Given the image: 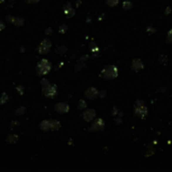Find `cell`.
Listing matches in <instances>:
<instances>
[{
	"instance_id": "6da1fadb",
	"label": "cell",
	"mask_w": 172,
	"mask_h": 172,
	"mask_svg": "<svg viewBox=\"0 0 172 172\" xmlns=\"http://www.w3.org/2000/svg\"><path fill=\"white\" fill-rule=\"evenodd\" d=\"M51 70V63L46 58H42L37 63L36 74L37 76H45Z\"/></svg>"
},
{
	"instance_id": "7a4b0ae2",
	"label": "cell",
	"mask_w": 172,
	"mask_h": 172,
	"mask_svg": "<svg viewBox=\"0 0 172 172\" xmlns=\"http://www.w3.org/2000/svg\"><path fill=\"white\" fill-rule=\"evenodd\" d=\"M118 77V69L115 65H106L101 72V77L105 80H114Z\"/></svg>"
},
{
	"instance_id": "3957f363",
	"label": "cell",
	"mask_w": 172,
	"mask_h": 172,
	"mask_svg": "<svg viewBox=\"0 0 172 172\" xmlns=\"http://www.w3.org/2000/svg\"><path fill=\"white\" fill-rule=\"evenodd\" d=\"M134 113L135 115L139 118H145L148 114V110L147 107H146L145 103L141 100H138L137 102L135 103V106H134Z\"/></svg>"
},
{
	"instance_id": "277c9868",
	"label": "cell",
	"mask_w": 172,
	"mask_h": 172,
	"mask_svg": "<svg viewBox=\"0 0 172 172\" xmlns=\"http://www.w3.org/2000/svg\"><path fill=\"white\" fill-rule=\"evenodd\" d=\"M53 46L50 39L49 38H44L43 41H41L38 48H37V51H38L39 55H46L50 51V48Z\"/></svg>"
},
{
	"instance_id": "5b68a950",
	"label": "cell",
	"mask_w": 172,
	"mask_h": 172,
	"mask_svg": "<svg viewBox=\"0 0 172 172\" xmlns=\"http://www.w3.org/2000/svg\"><path fill=\"white\" fill-rule=\"evenodd\" d=\"M42 94L48 98H55L58 94V87L56 85L49 84L48 86L42 88Z\"/></svg>"
},
{
	"instance_id": "8992f818",
	"label": "cell",
	"mask_w": 172,
	"mask_h": 172,
	"mask_svg": "<svg viewBox=\"0 0 172 172\" xmlns=\"http://www.w3.org/2000/svg\"><path fill=\"white\" fill-rule=\"evenodd\" d=\"M104 128H105V122H104L103 119L99 118V119H97L96 121L92 124V126L90 127V131L91 132H101L104 130Z\"/></svg>"
},
{
	"instance_id": "52a82bcc",
	"label": "cell",
	"mask_w": 172,
	"mask_h": 172,
	"mask_svg": "<svg viewBox=\"0 0 172 172\" xmlns=\"http://www.w3.org/2000/svg\"><path fill=\"white\" fill-rule=\"evenodd\" d=\"M85 97L89 100H95V99L99 98V91L94 87H91V88L87 89L86 92H85Z\"/></svg>"
},
{
	"instance_id": "ba28073f",
	"label": "cell",
	"mask_w": 172,
	"mask_h": 172,
	"mask_svg": "<svg viewBox=\"0 0 172 172\" xmlns=\"http://www.w3.org/2000/svg\"><path fill=\"white\" fill-rule=\"evenodd\" d=\"M63 13L67 16V18H72V16H75L76 12H75V9L72 8L70 2H67V3L63 5Z\"/></svg>"
},
{
	"instance_id": "9c48e42d",
	"label": "cell",
	"mask_w": 172,
	"mask_h": 172,
	"mask_svg": "<svg viewBox=\"0 0 172 172\" xmlns=\"http://www.w3.org/2000/svg\"><path fill=\"white\" fill-rule=\"evenodd\" d=\"M55 110L58 113H60V114H65V113H68L70 111V106L68 105L67 103H58L55 105Z\"/></svg>"
},
{
	"instance_id": "30bf717a",
	"label": "cell",
	"mask_w": 172,
	"mask_h": 172,
	"mask_svg": "<svg viewBox=\"0 0 172 172\" xmlns=\"http://www.w3.org/2000/svg\"><path fill=\"white\" fill-rule=\"evenodd\" d=\"M96 115H97V113H96L95 110H93V109H87L83 113V118H84V120L86 122H91L92 120H93L94 118L96 117Z\"/></svg>"
},
{
	"instance_id": "8fae6325",
	"label": "cell",
	"mask_w": 172,
	"mask_h": 172,
	"mask_svg": "<svg viewBox=\"0 0 172 172\" xmlns=\"http://www.w3.org/2000/svg\"><path fill=\"white\" fill-rule=\"evenodd\" d=\"M131 67L134 70H140L144 68V65L141 62V60H139V58H134L133 62H132Z\"/></svg>"
},
{
	"instance_id": "7c38bea8",
	"label": "cell",
	"mask_w": 172,
	"mask_h": 172,
	"mask_svg": "<svg viewBox=\"0 0 172 172\" xmlns=\"http://www.w3.org/2000/svg\"><path fill=\"white\" fill-rule=\"evenodd\" d=\"M49 124H50V131H58V130H60V127H62L60 122L55 119L49 120Z\"/></svg>"
},
{
	"instance_id": "4fadbf2b",
	"label": "cell",
	"mask_w": 172,
	"mask_h": 172,
	"mask_svg": "<svg viewBox=\"0 0 172 172\" xmlns=\"http://www.w3.org/2000/svg\"><path fill=\"white\" fill-rule=\"evenodd\" d=\"M39 129L43 132L50 131V124H49V120H43L39 124Z\"/></svg>"
},
{
	"instance_id": "5bb4252c",
	"label": "cell",
	"mask_w": 172,
	"mask_h": 172,
	"mask_svg": "<svg viewBox=\"0 0 172 172\" xmlns=\"http://www.w3.org/2000/svg\"><path fill=\"white\" fill-rule=\"evenodd\" d=\"M24 22H25V20L23 17H21V16H15L12 24L15 25L16 27H21L23 24H24Z\"/></svg>"
},
{
	"instance_id": "9a60e30c",
	"label": "cell",
	"mask_w": 172,
	"mask_h": 172,
	"mask_svg": "<svg viewBox=\"0 0 172 172\" xmlns=\"http://www.w3.org/2000/svg\"><path fill=\"white\" fill-rule=\"evenodd\" d=\"M18 135H16V134H9L8 137L6 138V142L8 143V144H14V143H16L18 141Z\"/></svg>"
},
{
	"instance_id": "2e32d148",
	"label": "cell",
	"mask_w": 172,
	"mask_h": 172,
	"mask_svg": "<svg viewBox=\"0 0 172 172\" xmlns=\"http://www.w3.org/2000/svg\"><path fill=\"white\" fill-rule=\"evenodd\" d=\"M67 51H68V46H65V44H63V45H60L58 48H56V53H58L60 55H65Z\"/></svg>"
},
{
	"instance_id": "e0dca14e",
	"label": "cell",
	"mask_w": 172,
	"mask_h": 172,
	"mask_svg": "<svg viewBox=\"0 0 172 172\" xmlns=\"http://www.w3.org/2000/svg\"><path fill=\"white\" fill-rule=\"evenodd\" d=\"M9 101V95L7 93H3L0 97V105H4Z\"/></svg>"
},
{
	"instance_id": "ac0fdd59",
	"label": "cell",
	"mask_w": 172,
	"mask_h": 172,
	"mask_svg": "<svg viewBox=\"0 0 172 172\" xmlns=\"http://www.w3.org/2000/svg\"><path fill=\"white\" fill-rule=\"evenodd\" d=\"M87 108V102L84 100V99H81L79 101V104H77V109L79 110H84Z\"/></svg>"
},
{
	"instance_id": "d6986e66",
	"label": "cell",
	"mask_w": 172,
	"mask_h": 172,
	"mask_svg": "<svg viewBox=\"0 0 172 172\" xmlns=\"http://www.w3.org/2000/svg\"><path fill=\"white\" fill-rule=\"evenodd\" d=\"M25 111H26V109H25L24 107H19V108H17V110L15 111V114H16V116H19V117H21V116H23V115L25 114Z\"/></svg>"
},
{
	"instance_id": "ffe728a7",
	"label": "cell",
	"mask_w": 172,
	"mask_h": 172,
	"mask_svg": "<svg viewBox=\"0 0 172 172\" xmlns=\"http://www.w3.org/2000/svg\"><path fill=\"white\" fill-rule=\"evenodd\" d=\"M120 0H106V4L110 7H115L118 5Z\"/></svg>"
},
{
	"instance_id": "44dd1931",
	"label": "cell",
	"mask_w": 172,
	"mask_h": 172,
	"mask_svg": "<svg viewBox=\"0 0 172 172\" xmlns=\"http://www.w3.org/2000/svg\"><path fill=\"white\" fill-rule=\"evenodd\" d=\"M133 7V3L131 1H124L123 2V8L125 10H130V9Z\"/></svg>"
},
{
	"instance_id": "7402d4cb",
	"label": "cell",
	"mask_w": 172,
	"mask_h": 172,
	"mask_svg": "<svg viewBox=\"0 0 172 172\" xmlns=\"http://www.w3.org/2000/svg\"><path fill=\"white\" fill-rule=\"evenodd\" d=\"M85 65H86V63L83 62V60H80L79 62H77V65H76V70H77V72H79V70H81L82 69H83Z\"/></svg>"
},
{
	"instance_id": "603a6c76",
	"label": "cell",
	"mask_w": 172,
	"mask_h": 172,
	"mask_svg": "<svg viewBox=\"0 0 172 172\" xmlns=\"http://www.w3.org/2000/svg\"><path fill=\"white\" fill-rule=\"evenodd\" d=\"M68 31V25L67 24H62L58 28V32H60V34H65V32Z\"/></svg>"
},
{
	"instance_id": "cb8c5ba5",
	"label": "cell",
	"mask_w": 172,
	"mask_h": 172,
	"mask_svg": "<svg viewBox=\"0 0 172 172\" xmlns=\"http://www.w3.org/2000/svg\"><path fill=\"white\" fill-rule=\"evenodd\" d=\"M15 89H16V91H17V93L19 94L20 96L24 95V87H23L22 85H19V86H17Z\"/></svg>"
},
{
	"instance_id": "d4e9b609",
	"label": "cell",
	"mask_w": 172,
	"mask_h": 172,
	"mask_svg": "<svg viewBox=\"0 0 172 172\" xmlns=\"http://www.w3.org/2000/svg\"><path fill=\"white\" fill-rule=\"evenodd\" d=\"M18 126H19V122L18 121H12L10 124H9V128L12 129V130L13 129H15V128H17Z\"/></svg>"
},
{
	"instance_id": "484cf974",
	"label": "cell",
	"mask_w": 172,
	"mask_h": 172,
	"mask_svg": "<svg viewBox=\"0 0 172 172\" xmlns=\"http://www.w3.org/2000/svg\"><path fill=\"white\" fill-rule=\"evenodd\" d=\"M44 33H45V35H48V36H49V35H53V27H48L45 29V31H44Z\"/></svg>"
},
{
	"instance_id": "4316f807",
	"label": "cell",
	"mask_w": 172,
	"mask_h": 172,
	"mask_svg": "<svg viewBox=\"0 0 172 172\" xmlns=\"http://www.w3.org/2000/svg\"><path fill=\"white\" fill-rule=\"evenodd\" d=\"M49 84H50V83H49V81H48V79H42L41 81V85L42 86V88H43V87L48 86Z\"/></svg>"
},
{
	"instance_id": "83f0119b",
	"label": "cell",
	"mask_w": 172,
	"mask_h": 172,
	"mask_svg": "<svg viewBox=\"0 0 172 172\" xmlns=\"http://www.w3.org/2000/svg\"><path fill=\"white\" fill-rule=\"evenodd\" d=\"M14 18H15V16H13V15H8V16H6V20H7V22H8V23H11V24H12V23H13Z\"/></svg>"
},
{
	"instance_id": "f1b7e54d",
	"label": "cell",
	"mask_w": 172,
	"mask_h": 172,
	"mask_svg": "<svg viewBox=\"0 0 172 172\" xmlns=\"http://www.w3.org/2000/svg\"><path fill=\"white\" fill-rule=\"evenodd\" d=\"M167 42H169V43H172V29L169 30L168 34H167Z\"/></svg>"
},
{
	"instance_id": "f546056e",
	"label": "cell",
	"mask_w": 172,
	"mask_h": 172,
	"mask_svg": "<svg viewBox=\"0 0 172 172\" xmlns=\"http://www.w3.org/2000/svg\"><path fill=\"white\" fill-rule=\"evenodd\" d=\"M106 94L107 93H106V91H104V90L103 91H99V98H105Z\"/></svg>"
},
{
	"instance_id": "4dcf8cb0",
	"label": "cell",
	"mask_w": 172,
	"mask_h": 172,
	"mask_svg": "<svg viewBox=\"0 0 172 172\" xmlns=\"http://www.w3.org/2000/svg\"><path fill=\"white\" fill-rule=\"evenodd\" d=\"M118 113H119V109L118 108H113V111H112V115L113 116H118Z\"/></svg>"
},
{
	"instance_id": "1f68e13d",
	"label": "cell",
	"mask_w": 172,
	"mask_h": 172,
	"mask_svg": "<svg viewBox=\"0 0 172 172\" xmlns=\"http://www.w3.org/2000/svg\"><path fill=\"white\" fill-rule=\"evenodd\" d=\"M39 0H25V2H26L27 4H35L37 3Z\"/></svg>"
},
{
	"instance_id": "d6a6232c",
	"label": "cell",
	"mask_w": 172,
	"mask_h": 172,
	"mask_svg": "<svg viewBox=\"0 0 172 172\" xmlns=\"http://www.w3.org/2000/svg\"><path fill=\"white\" fill-rule=\"evenodd\" d=\"M160 62H162L163 63H166V62H167V58L165 55H161L160 56Z\"/></svg>"
},
{
	"instance_id": "836d02e7",
	"label": "cell",
	"mask_w": 172,
	"mask_h": 172,
	"mask_svg": "<svg viewBox=\"0 0 172 172\" xmlns=\"http://www.w3.org/2000/svg\"><path fill=\"white\" fill-rule=\"evenodd\" d=\"M4 28H5V24H4L3 21L0 20V31H2V30H3Z\"/></svg>"
},
{
	"instance_id": "e575fe53",
	"label": "cell",
	"mask_w": 172,
	"mask_h": 172,
	"mask_svg": "<svg viewBox=\"0 0 172 172\" xmlns=\"http://www.w3.org/2000/svg\"><path fill=\"white\" fill-rule=\"evenodd\" d=\"M115 122H116V123H118V124H121L122 123V120L119 119V118H117V119L115 120Z\"/></svg>"
},
{
	"instance_id": "d590c367",
	"label": "cell",
	"mask_w": 172,
	"mask_h": 172,
	"mask_svg": "<svg viewBox=\"0 0 172 172\" xmlns=\"http://www.w3.org/2000/svg\"><path fill=\"white\" fill-rule=\"evenodd\" d=\"M170 13V8H169V7H167L166 8V14H169Z\"/></svg>"
},
{
	"instance_id": "8d00e7d4",
	"label": "cell",
	"mask_w": 172,
	"mask_h": 172,
	"mask_svg": "<svg viewBox=\"0 0 172 172\" xmlns=\"http://www.w3.org/2000/svg\"><path fill=\"white\" fill-rule=\"evenodd\" d=\"M80 3H82V1H81V0H77V6H80Z\"/></svg>"
},
{
	"instance_id": "74e56055",
	"label": "cell",
	"mask_w": 172,
	"mask_h": 172,
	"mask_svg": "<svg viewBox=\"0 0 172 172\" xmlns=\"http://www.w3.org/2000/svg\"><path fill=\"white\" fill-rule=\"evenodd\" d=\"M3 2H4V0H0V4L3 3Z\"/></svg>"
}]
</instances>
